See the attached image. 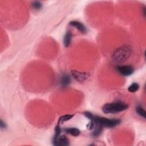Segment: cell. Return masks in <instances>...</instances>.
Returning a JSON list of instances; mask_svg holds the SVG:
<instances>
[{
    "mask_svg": "<svg viewBox=\"0 0 146 146\" xmlns=\"http://www.w3.org/2000/svg\"><path fill=\"white\" fill-rule=\"evenodd\" d=\"M0 126H1V128L2 129H5L6 128V123L2 120H1V122H0Z\"/></svg>",
    "mask_w": 146,
    "mask_h": 146,
    "instance_id": "17",
    "label": "cell"
},
{
    "mask_svg": "<svg viewBox=\"0 0 146 146\" xmlns=\"http://www.w3.org/2000/svg\"><path fill=\"white\" fill-rule=\"evenodd\" d=\"M32 7L35 10H39L42 7V3L39 1H34L31 3Z\"/></svg>",
    "mask_w": 146,
    "mask_h": 146,
    "instance_id": "15",
    "label": "cell"
},
{
    "mask_svg": "<svg viewBox=\"0 0 146 146\" xmlns=\"http://www.w3.org/2000/svg\"><path fill=\"white\" fill-rule=\"evenodd\" d=\"M94 124L95 125L93 129L94 131L92 132V136L94 137H98L102 134L103 130V127L98 123H94Z\"/></svg>",
    "mask_w": 146,
    "mask_h": 146,
    "instance_id": "9",
    "label": "cell"
},
{
    "mask_svg": "<svg viewBox=\"0 0 146 146\" xmlns=\"http://www.w3.org/2000/svg\"><path fill=\"white\" fill-rule=\"evenodd\" d=\"M72 38V33L70 31H67L66 33L63 38V44L66 47H68L70 45L71 43Z\"/></svg>",
    "mask_w": 146,
    "mask_h": 146,
    "instance_id": "10",
    "label": "cell"
},
{
    "mask_svg": "<svg viewBox=\"0 0 146 146\" xmlns=\"http://www.w3.org/2000/svg\"><path fill=\"white\" fill-rule=\"evenodd\" d=\"M60 84L62 87H66L70 85L71 83L70 76L66 74H63L60 77Z\"/></svg>",
    "mask_w": 146,
    "mask_h": 146,
    "instance_id": "8",
    "label": "cell"
},
{
    "mask_svg": "<svg viewBox=\"0 0 146 146\" xmlns=\"http://www.w3.org/2000/svg\"><path fill=\"white\" fill-rule=\"evenodd\" d=\"M74 115H70V114H67V115H63L62 116H60L58 120V123L59 124H62L63 123L68 121L70 120H71L73 117H74Z\"/></svg>",
    "mask_w": 146,
    "mask_h": 146,
    "instance_id": "13",
    "label": "cell"
},
{
    "mask_svg": "<svg viewBox=\"0 0 146 146\" xmlns=\"http://www.w3.org/2000/svg\"><path fill=\"white\" fill-rule=\"evenodd\" d=\"M64 131L68 133L71 135V136H78L79 135L80 133V131L75 127H69V128H66L64 129Z\"/></svg>",
    "mask_w": 146,
    "mask_h": 146,
    "instance_id": "11",
    "label": "cell"
},
{
    "mask_svg": "<svg viewBox=\"0 0 146 146\" xmlns=\"http://www.w3.org/2000/svg\"><path fill=\"white\" fill-rule=\"evenodd\" d=\"M90 120H92L94 123L100 124L103 128H113L119 125L121 122V120L119 119H110L98 115H94V117Z\"/></svg>",
    "mask_w": 146,
    "mask_h": 146,
    "instance_id": "3",
    "label": "cell"
},
{
    "mask_svg": "<svg viewBox=\"0 0 146 146\" xmlns=\"http://www.w3.org/2000/svg\"><path fill=\"white\" fill-rule=\"evenodd\" d=\"M139 88H140L139 84L137 83L134 82L129 86V87H128V91L129 92L134 93V92H136V91H137L139 90Z\"/></svg>",
    "mask_w": 146,
    "mask_h": 146,
    "instance_id": "12",
    "label": "cell"
},
{
    "mask_svg": "<svg viewBox=\"0 0 146 146\" xmlns=\"http://www.w3.org/2000/svg\"><path fill=\"white\" fill-rule=\"evenodd\" d=\"M116 70L119 74L128 76L133 73L134 68L131 65H119L116 67Z\"/></svg>",
    "mask_w": 146,
    "mask_h": 146,
    "instance_id": "4",
    "label": "cell"
},
{
    "mask_svg": "<svg viewBox=\"0 0 146 146\" xmlns=\"http://www.w3.org/2000/svg\"><path fill=\"white\" fill-rule=\"evenodd\" d=\"M52 143L55 146H67L70 144L69 140L65 135H60L56 139L52 138Z\"/></svg>",
    "mask_w": 146,
    "mask_h": 146,
    "instance_id": "6",
    "label": "cell"
},
{
    "mask_svg": "<svg viewBox=\"0 0 146 146\" xmlns=\"http://www.w3.org/2000/svg\"><path fill=\"white\" fill-rule=\"evenodd\" d=\"M71 75L74 79L79 82L86 81L90 76V74L86 72H81L77 70H72Z\"/></svg>",
    "mask_w": 146,
    "mask_h": 146,
    "instance_id": "5",
    "label": "cell"
},
{
    "mask_svg": "<svg viewBox=\"0 0 146 146\" xmlns=\"http://www.w3.org/2000/svg\"><path fill=\"white\" fill-rule=\"evenodd\" d=\"M61 132H62V129L60 127V124L58 123L55 127V133H54L53 139L58 138L60 136Z\"/></svg>",
    "mask_w": 146,
    "mask_h": 146,
    "instance_id": "16",
    "label": "cell"
},
{
    "mask_svg": "<svg viewBox=\"0 0 146 146\" xmlns=\"http://www.w3.org/2000/svg\"><path fill=\"white\" fill-rule=\"evenodd\" d=\"M136 112L141 117H143L144 119L146 118V112H145L144 109L141 106H137L136 107Z\"/></svg>",
    "mask_w": 146,
    "mask_h": 146,
    "instance_id": "14",
    "label": "cell"
},
{
    "mask_svg": "<svg viewBox=\"0 0 146 146\" xmlns=\"http://www.w3.org/2000/svg\"><path fill=\"white\" fill-rule=\"evenodd\" d=\"M70 26L75 27L78 30H79L82 34H86L87 33L86 27L84 25V24L78 21H72L69 23Z\"/></svg>",
    "mask_w": 146,
    "mask_h": 146,
    "instance_id": "7",
    "label": "cell"
},
{
    "mask_svg": "<svg viewBox=\"0 0 146 146\" xmlns=\"http://www.w3.org/2000/svg\"><path fill=\"white\" fill-rule=\"evenodd\" d=\"M129 107L128 104L121 102L117 101L111 103H107L102 107V111L106 114L116 113L127 110Z\"/></svg>",
    "mask_w": 146,
    "mask_h": 146,
    "instance_id": "1",
    "label": "cell"
},
{
    "mask_svg": "<svg viewBox=\"0 0 146 146\" xmlns=\"http://www.w3.org/2000/svg\"><path fill=\"white\" fill-rule=\"evenodd\" d=\"M131 52L132 49L129 46H122L113 51L112 55V59L116 62L121 63L129 58L131 56Z\"/></svg>",
    "mask_w": 146,
    "mask_h": 146,
    "instance_id": "2",
    "label": "cell"
}]
</instances>
